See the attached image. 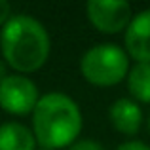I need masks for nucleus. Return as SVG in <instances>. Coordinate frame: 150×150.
I'll return each mask as SVG.
<instances>
[{"mask_svg": "<svg viewBox=\"0 0 150 150\" xmlns=\"http://www.w3.org/2000/svg\"><path fill=\"white\" fill-rule=\"evenodd\" d=\"M40 150H50V148H40Z\"/></svg>", "mask_w": 150, "mask_h": 150, "instance_id": "nucleus-15", "label": "nucleus"}, {"mask_svg": "<svg viewBox=\"0 0 150 150\" xmlns=\"http://www.w3.org/2000/svg\"><path fill=\"white\" fill-rule=\"evenodd\" d=\"M70 150H105V148H103L99 143H95V141L86 139V141H78V143H74L72 146H70Z\"/></svg>", "mask_w": 150, "mask_h": 150, "instance_id": "nucleus-10", "label": "nucleus"}, {"mask_svg": "<svg viewBox=\"0 0 150 150\" xmlns=\"http://www.w3.org/2000/svg\"><path fill=\"white\" fill-rule=\"evenodd\" d=\"M148 129H150V118H148Z\"/></svg>", "mask_w": 150, "mask_h": 150, "instance_id": "nucleus-14", "label": "nucleus"}, {"mask_svg": "<svg viewBox=\"0 0 150 150\" xmlns=\"http://www.w3.org/2000/svg\"><path fill=\"white\" fill-rule=\"evenodd\" d=\"M82 76L93 86L108 88L120 84L129 74V59L116 44H99L84 53L80 61Z\"/></svg>", "mask_w": 150, "mask_h": 150, "instance_id": "nucleus-3", "label": "nucleus"}, {"mask_svg": "<svg viewBox=\"0 0 150 150\" xmlns=\"http://www.w3.org/2000/svg\"><path fill=\"white\" fill-rule=\"evenodd\" d=\"M0 150H36V137L23 124L6 122L0 125Z\"/></svg>", "mask_w": 150, "mask_h": 150, "instance_id": "nucleus-8", "label": "nucleus"}, {"mask_svg": "<svg viewBox=\"0 0 150 150\" xmlns=\"http://www.w3.org/2000/svg\"><path fill=\"white\" fill-rule=\"evenodd\" d=\"M10 4L6 2V0H0V25H6L8 21H10Z\"/></svg>", "mask_w": 150, "mask_h": 150, "instance_id": "nucleus-12", "label": "nucleus"}, {"mask_svg": "<svg viewBox=\"0 0 150 150\" xmlns=\"http://www.w3.org/2000/svg\"><path fill=\"white\" fill-rule=\"evenodd\" d=\"M127 89L133 99L150 103V63H137L127 74Z\"/></svg>", "mask_w": 150, "mask_h": 150, "instance_id": "nucleus-9", "label": "nucleus"}, {"mask_svg": "<svg viewBox=\"0 0 150 150\" xmlns=\"http://www.w3.org/2000/svg\"><path fill=\"white\" fill-rule=\"evenodd\" d=\"M86 13L89 23L105 34H116L131 23V6L124 0H89Z\"/></svg>", "mask_w": 150, "mask_h": 150, "instance_id": "nucleus-5", "label": "nucleus"}, {"mask_svg": "<svg viewBox=\"0 0 150 150\" xmlns=\"http://www.w3.org/2000/svg\"><path fill=\"white\" fill-rule=\"evenodd\" d=\"M4 61L17 72H34L50 57V36L40 21L29 15H13L0 34Z\"/></svg>", "mask_w": 150, "mask_h": 150, "instance_id": "nucleus-1", "label": "nucleus"}, {"mask_svg": "<svg viewBox=\"0 0 150 150\" xmlns=\"http://www.w3.org/2000/svg\"><path fill=\"white\" fill-rule=\"evenodd\" d=\"M38 101V89L30 78L21 74H10L0 82V106L15 116L34 112Z\"/></svg>", "mask_w": 150, "mask_h": 150, "instance_id": "nucleus-4", "label": "nucleus"}, {"mask_svg": "<svg viewBox=\"0 0 150 150\" xmlns=\"http://www.w3.org/2000/svg\"><path fill=\"white\" fill-rule=\"evenodd\" d=\"M82 131V112L65 93H46L33 112V133L42 148L69 146Z\"/></svg>", "mask_w": 150, "mask_h": 150, "instance_id": "nucleus-2", "label": "nucleus"}, {"mask_svg": "<svg viewBox=\"0 0 150 150\" xmlns=\"http://www.w3.org/2000/svg\"><path fill=\"white\" fill-rule=\"evenodd\" d=\"M10 74H8V69H6V63H2V59H0V82L4 80V78H8Z\"/></svg>", "mask_w": 150, "mask_h": 150, "instance_id": "nucleus-13", "label": "nucleus"}, {"mask_svg": "<svg viewBox=\"0 0 150 150\" xmlns=\"http://www.w3.org/2000/svg\"><path fill=\"white\" fill-rule=\"evenodd\" d=\"M125 50L137 63H150V10L131 19L125 29Z\"/></svg>", "mask_w": 150, "mask_h": 150, "instance_id": "nucleus-6", "label": "nucleus"}, {"mask_svg": "<svg viewBox=\"0 0 150 150\" xmlns=\"http://www.w3.org/2000/svg\"><path fill=\"white\" fill-rule=\"evenodd\" d=\"M116 150H150V146L141 143V141H127V143L120 144Z\"/></svg>", "mask_w": 150, "mask_h": 150, "instance_id": "nucleus-11", "label": "nucleus"}, {"mask_svg": "<svg viewBox=\"0 0 150 150\" xmlns=\"http://www.w3.org/2000/svg\"><path fill=\"white\" fill-rule=\"evenodd\" d=\"M110 122L116 127V131L124 135H135L143 124V112L139 105L131 99H118L110 106Z\"/></svg>", "mask_w": 150, "mask_h": 150, "instance_id": "nucleus-7", "label": "nucleus"}]
</instances>
